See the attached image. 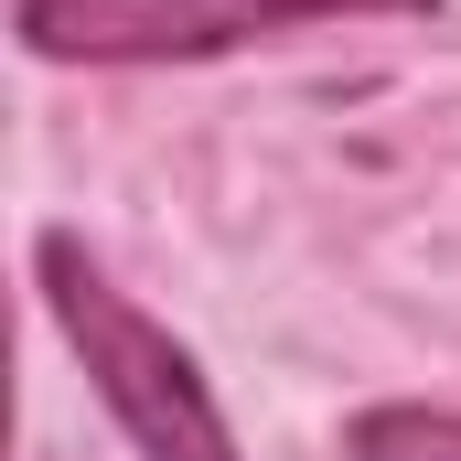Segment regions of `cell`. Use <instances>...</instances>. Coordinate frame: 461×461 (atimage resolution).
<instances>
[{"label":"cell","mask_w":461,"mask_h":461,"mask_svg":"<svg viewBox=\"0 0 461 461\" xmlns=\"http://www.w3.org/2000/svg\"><path fill=\"white\" fill-rule=\"evenodd\" d=\"M344 461H461V408L429 397H375L344 419Z\"/></svg>","instance_id":"3957f363"},{"label":"cell","mask_w":461,"mask_h":461,"mask_svg":"<svg viewBox=\"0 0 461 461\" xmlns=\"http://www.w3.org/2000/svg\"><path fill=\"white\" fill-rule=\"evenodd\" d=\"M32 290H43L54 333L76 344L97 408L118 419V440H129L140 461H247L236 429H226V408H215L204 354L183 344L172 322H150L108 268H97V247H86L76 226H43V236H32Z\"/></svg>","instance_id":"6da1fadb"},{"label":"cell","mask_w":461,"mask_h":461,"mask_svg":"<svg viewBox=\"0 0 461 461\" xmlns=\"http://www.w3.org/2000/svg\"><path fill=\"white\" fill-rule=\"evenodd\" d=\"M375 11H440V0H11V43L32 65H204Z\"/></svg>","instance_id":"7a4b0ae2"}]
</instances>
